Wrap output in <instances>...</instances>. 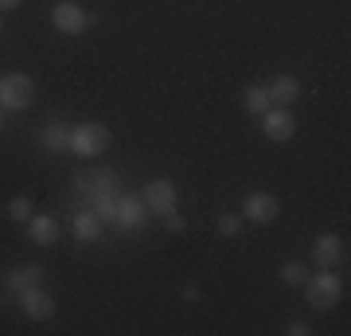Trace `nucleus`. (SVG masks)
I'll return each mask as SVG.
<instances>
[{
    "label": "nucleus",
    "instance_id": "obj_11",
    "mask_svg": "<svg viewBox=\"0 0 351 336\" xmlns=\"http://www.w3.org/2000/svg\"><path fill=\"white\" fill-rule=\"evenodd\" d=\"M4 282V289L12 293V298H20L24 289H32V286H39L43 282V266H36V262H24V266H12L8 274L0 278Z\"/></svg>",
    "mask_w": 351,
    "mask_h": 336
},
{
    "label": "nucleus",
    "instance_id": "obj_21",
    "mask_svg": "<svg viewBox=\"0 0 351 336\" xmlns=\"http://www.w3.org/2000/svg\"><path fill=\"white\" fill-rule=\"evenodd\" d=\"M32 199L27 196H12L8 199V219H16V223H27V219H32Z\"/></svg>",
    "mask_w": 351,
    "mask_h": 336
},
{
    "label": "nucleus",
    "instance_id": "obj_18",
    "mask_svg": "<svg viewBox=\"0 0 351 336\" xmlns=\"http://www.w3.org/2000/svg\"><path fill=\"white\" fill-rule=\"evenodd\" d=\"M90 192H121L117 172H113V168H94V172H90Z\"/></svg>",
    "mask_w": 351,
    "mask_h": 336
},
{
    "label": "nucleus",
    "instance_id": "obj_12",
    "mask_svg": "<svg viewBox=\"0 0 351 336\" xmlns=\"http://www.w3.org/2000/svg\"><path fill=\"white\" fill-rule=\"evenodd\" d=\"M313 258H316V266H320V270H336L339 262H343V238L332 235V231H328V235H320L313 243Z\"/></svg>",
    "mask_w": 351,
    "mask_h": 336
},
{
    "label": "nucleus",
    "instance_id": "obj_27",
    "mask_svg": "<svg viewBox=\"0 0 351 336\" xmlns=\"http://www.w3.org/2000/svg\"><path fill=\"white\" fill-rule=\"evenodd\" d=\"M0 32H4V24H0Z\"/></svg>",
    "mask_w": 351,
    "mask_h": 336
},
{
    "label": "nucleus",
    "instance_id": "obj_26",
    "mask_svg": "<svg viewBox=\"0 0 351 336\" xmlns=\"http://www.w3.org/2000/svg\"><path fill=\"white\" fill-rule=\"evenodd\" d=\"M4 113H8V110H4V106H0V129H4Z\"/></svg>",
    "mask_w": 351,
    "mask_h": 336
},
{
    "label": "nucleus",
    "instance_id": "obj_14",
    "mask_svg": "<svg viewBox=\"0 0 351 336\" xmlns=\"http://www.w3.org/2000/svg\"><path fill=\"white\" fill-rule=\"evenodd\" d=\"M71 235H75L78 243H98L101 238V219L90 212V208H82V212L71 219Z\"/></svg>",
    "mask_w": 351,
    "mask_h": 336
},
{
    "label": "nucleus",
    "instance_id": "obj_20",
    "mask_svg": "<svg viewBox=\"0 0 351 336\" xmlns=\"http://www.w3.org/2000/svg\"><path fill=\"white\" fill-rule=\"evenodd\" d=\"M215 227H219V235L234 238V235H242V227H246V219H242L239 212H223L219 219H215Z\"/></svg>",
    "mask_w": 351,
    "mask_h": 336
},
{
    "label": "nucleus",
    "instance_id": "obj_2",
    "mask_svg": "<svg viewBox=\"0 0 351 336\" xmlns=\"http://www.w3.org/2000/svg\"><path fill=\"white\" fill-rule=\"evenodd\" d=\"M110 125L101 122H82V125H71V153L75 157H101V153L110 149Z\"/></svg>",
    "mask_w": 351,
    "mask_h": 336
},
{
    "label": "nucleus",
    "instance_id": "obj_6",
    "mask_svg": "<svg viewBox=\"0 0 351 336\" xmlns=\"http://www.w3.org/2000/svg\"><path fill=\"white\" fill-rule=\"evenodd\" d=\"M262 133L274 141V145L293 141V133H297V117H293V110H289V106H269V110L262 113Z\"/></svg>",
    "mask_w": 351,
    "mask_h": 336
},
{
    "label": "nucleus",
    "instance_id": "obj_3",
    "mask_svg": "<svg viewBox=\"0 0 351 336\" xmlns=\"http://www.w3.org/2000/svg\"><path fill=\"white\" fill-rule=\"evenodd\" d=\"M36 102V78L24 75V71H12V75H0V106L4 110H27Z\"/></svg>",
    "mask_w": 351,
    "mask_h": 336
},
{
    "label": "nucleus",
    "instance_id": "obj_10",
    "mask_svg": "<svg viewBox=\"0 0 351 336\" xmlns=\"http://www.w3.org/2000/svg\"><path fill=\"white\" fill-rule=\"evenodd\" d=\"M24 227H27V238H32L36 247H55V243L63 238V223H59L55 215H32Z\"/></svg>",
    "mask_w": 351,
    "mask_h": 336
},
{
    "label": "nucleus",
    "instance_id": "obj_15",
    "mask_svg": "<svg viewBox=\"0 0 351 336\" xmlns=\"http://www.w3.org/2000/svg\"><path fill=\"white\" fill-rule=\"evenodd\" d=\"M39 145L47 153H71V125L63 122H47L43 133H39Z\"/></svg>",
    "mask_w": 351,
    "mask_h": 336
},
{
    "label": "nucleus",
    "instance_id": "obj_1",
    "mask_svg": "<svg viewBox=\"0 0 351 336\" xmlns=\"http://www.w3.org/2000/svg\"><path fill=\"white\" fill-rule=\"evenodd\" d=\"M301 289H304V301H308V309L313 313H328V309H336L339 301H343V278H339L336 270H320V274H313Z\"/></svg>",
    "mask_w": 351,
    "mask_h": 336
},
{
    "label": "nucleus",
    "instance_id": "obj_23",
    "mask_svg": "<svg viewBox=\"0 0 351 336\" xmlns=\"http://www.w3.org/2000/svg\"><path fill=\"white\" fill-rule=\"evenodd\" d=\"M285 333H289V336H308L313 328H308L304 321H289V328H285Z\"/></svg>",
    "mask_w": 351,
    "mask_h": 336
},
{
    "label": "nucleus",
    "instance_id": "obj_17",
    "mask_svg": "<svg viewBox=\"0 0 351 336\" xmlns=\"http://www.w3.org/2000/svg\"><path fill=\"white\" fill-rule=\"evenodd\" d=\"M117 199H121V192H94V196H90V212L106 223V219L117 215Z\"/></svg>",
    "mask_w": 351,
    "mask_h": 336
},
{
    "label": "nucleus",
    "instance_id": "obj_9",
    "mask_svg": "<svg viewBox=\"0 0 351 336\" xmlns=\"http://www.w3.org/2000/svg\"><path fill=\"white\" fill-rule=\"evenodd\" d=\"M20 309H24V317L27 321H51L55 313H59V305H55V298H51L43 286H32V289H24L20 293Z\"/></svg>",
    "mask_w": 351,
    "mask_h": 336
},
{
    "label": "nucleus",
    "instance_id": "obj_24",
    "mask_svg": "<svg viewBox=\"0 0 351 336\" xmlns=\"http://www.w3.org/2000/svg\"><path fill=\"white\" fill-rule=\"evenodd\" d=\"M180 298H184V301H199V289H195V286H184V289H180Z\"/></svg>",
    "mask_w": 351,
    "mask_h": 336
},
{
    "label": "nucleus",
    "instance_id": "obj_19",
    "mask_svg": "<svg viewBox=\"0 0 351 336\" xmlns=\"http://www.w3.org/2000/svg\"><path fill=\"white\" fill-rule=\"evenodd\" d=\"M308 278H313V270H308L304 262H285V266H281V282H285V286H304Z\"/></svg>",
    "mask_w": 351,
    "mask_h": 336
},
{
    "label": "nucleus",
    "instance_id": "obj_7",
    "mask_svg": "<svg viewBox=\"0 0 351 336\" xmlns=\"http://www.w3.org/2000/svg\"><path fill=\"white\" fill-rule=\"evenodd\" d=\"M113 223L121 227V231H141V227L149 223V208H145V199H141V192H121V199H117V215H113Z\"/></svg>",
    "mask_w": 351,
    "mask_h": 336
},
{
    "label": "nucleus",
    "instance_id": "obj_5",
    "mask_svg": "<svg viewBox=\"0 0 351 336\" xmlns=\"http://www.w3.org/2000/svg\"><path fill=\"white\" fill-rule=\"evenodd\" d=\"M141 199H145L149 215H168V212H176V203H180V188H176L172 180L156 176V180H149V184L141 188Z\"/></svg>",
    "mask_w": 351,
    "mask_h": 336
},
{
    "label": "nucleus",
    "instance_id": "obj_4",
    "mask_svg": "<svg viewBox=\"0 0 351 336\" xmlns=\"http://www.w3.org/2000/svg\"><path fill=\"white\" fill-rule=\"evenodd\" d=\"M51 24H55V32H63V36H82L94 24V16L82 4H75V0H59V4H51Z\"/></svg>",
    "mask_w": 351,
    "mask_h": 336
},
{
    "label": "nucleus",
    "instance_id": "obj_16",
    "mask_svg": "<svg viewBox=\"0 0 351 336\" xmlns=\"http://www.w3.org/2000/svg\"><path fill=\"white\" fill-rule=\"evenodd\" d=\"M269 106H274V102H269V90H265V87H246V90H242V110H246V113L262 117Z\"/></svg>",
    "mask_w": 351,
    "mask_h": 336
},
{
    "label": "nucleus",
    "instance_id": "obj_8",
    "mask_svg": "<svg viewBox=\"0 0 351 336\" xmlns=\"http://www.w3.org/2000/svg\"><path fill=\"white\" fill-rule=\"evenodd\" d=\"M277 215H281V199H277L274 192H250L246 203H242V219H250V223H258V227L274 223Z\"/></svg>",
    "mask_w": 351,
    "mask_h": 336
},
{
    "label": "nucleus",
    "instance_id": "obj_22",
    "mask_svg": "<svg viewBox=\"0 0 351 336\" xmlns=\"http://www.w3.org/2000/svg\"><path fill=\"white\" fill-rule=\"evenodd\" d=\"M164 227H168L172 235H180V231H184V227H188V223H184V219H180V215H176V212H168V215H164Z\"/></svg>",
    "mask_w": 351,
    "mask_h": 336
},
{
    "label": "nucleus",
    "instance_id": "obj_13",
    "mask_svg": "<svg viewBox=\"0 0 351 336\" xmlns=\"http://www.w3.org/2000/svg\"><path fill=\"white\" fill-rule=\"evenodd\" d=\"M265 90H269V102H274V106H289V110H293V102L301 98V78L297 75H277Z\"/></svg>",
    "mask_w": 351,
    "mask_h": 336
},
{
    "label": "nucleus",
    "instance_id": "obj_25",
    "mask_svg": "<svg viewBox=\"0 0 351 336\" xmlns=\"http://www.w3.org/2000/svg\"><path fill=\"white\" fill-rule=\"evenodd\" d=\"M20 4H24V0H0V16L12 12V8H20Z\"/></svg>",
    "mask_w": 351,
    "mask_h": 336
}]
</instances>
